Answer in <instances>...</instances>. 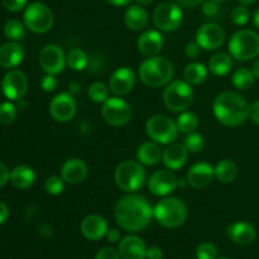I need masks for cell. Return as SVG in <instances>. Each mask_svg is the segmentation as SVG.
<instances>
[{"label":"cell","instance_id":"27","mask_svg":"<svg viewBox=\"0 0 259 259\" xmlns=\"http://www.w3.org/2000/svg\"><path fill=\"white\" fill-rule=\"evenodd\" d=\"M162 154L163 152L161 151V147L156 142H146L142 144L137 152V158L139 162L146 166H153V164L158 163L162 159Z\"/></svg>","mask_w":259,"mask_h":259},{"label":"cell","instance_id":"1","mask_svg":"<svg viewBox=\"0 0 259 259\" xmlns=\"http://www.w3.org/2000/svg\"><path fill=\"white\" fill-rule=\"evenodd\" d=\"M153 217V209L146 197L128 195L121 197L115 206V219L121 229L137 233L146 229Z\"/></svg>","mask_w":259,"mask_h":259},{"label":"cell","instance_id":"35","mask_svg":"<svg viewBox=\"0 0 259 259\" xmlns=\"http://www.w3.org/2000/svg\"><path fill=\"white\" fill-rule=\"evenodd\" d=\"M4 33L7 38H9L13 42H19L25 38V30L22 23L17 19L8 20L4 25Z\"/></svg>","mask_w":259,"mask_h":259},{"label":"cell","instance_id":"32","mask_svg":"<svg viewBox=\"0 0 259 259\" xmlns=\"http://www.w3.org/2000/svg\"><path fill=\"white\" fill-rule=\"evenodd\" d=\"M255 76L253 71L248 70V68H238L234 73H233V85L239 90H248L254 85Z\"/></svg>","mask_w":259,"mask_h":259},{"label":"cell","instance_id":"59","mask_svg":"<svg viewBox=\"0 0 259 259\" xmlns=\"http://www.w3.org/2000/svg\"><path fill=\"white\" fill-rule=\"evenodd\" d=\"M136 2L138 3L139 5H142V7H143V5H149L151 3H153V0H136Z\"/></svg>","mask_w":259,"mask_h":259},{"label":"cell","instance_id":"15","mask_svg":"<svg viewBox=\"0 0 259 259\" xmlns=\"http://www.w3.org/2000/svg\"><path fill=\"white\" fill-rule=\"evenodd\" d=\"M39 65L50 75H57L65 68V53L56 45L46 46L39 53Z\"/></svg>","mask_w":259,"mask_h":259},{"label":"cell","instance_id":"4","mask_svg":"<svg viewBox=\"0 0 259 259\" xmlns=\"http://www.w3.org/2000/svg\"><path fill=\"white\" fill-rule=\"evenodd\" d=\"M153 217L164 228H179L186 222L187 207L177 197H166L161 200L153 209Z\"/></svg>","mask_w":259,"mask_h":259},{"label":"cell","instance_id":"31","mask_svg":"<svg viewBox=\"0 0 259 259\" xmlns=\"http://www.w3.org/2000/svg\"><path fill=\"white\" fill-rule=\"evenodd\" d=\"M238 167L230 159H223L215 167V177L223 184H230L237 179Z\"/></svg>","mask_w":259,"mask_h":259},{"label":"cell","instance_id":"33","mask_svg":"<svg viewBox=\"0 0 259 259\" xmlns=\"http://www.w3.org/2000/svg\"><path fill=\"white\" fill-rule=\"evenodd\" d=\"M176 124L181 133H194L197 129V126H199V118L196 116V114L191 113V111H184V113H181V115L177 118Z\"/></svg>","mask_w":259,"mask_h":259},{"label":"cell","instance_id":"16","mask_svg":"<svg viewBox=\"0 0 259 259\" xmlns=\"http://www.w3.org/2000/svg\"><path fill=\"white\" fill-rule=\"evenodd\" d=\"M225 40V32L220 25L215 23H207L199 28L196 33V42L202 50L214 51L222 47Z\"/></svg>","mask_w":259,"mask_h":259},{"label":"cell","instance_id":"21","mask_svg":"<svg viewBox=\"0 0 259 259\" xmlns=\"http://www.w3.org/2000/svg\"><path fill=\"white\" fill-rule=\"evenodd\" d=\"M119 254L123 259H146V244L137 235H128L120 240Z\"/></svg>","mask_w":259,"mask_h":259},{"label":"cell","instance_id":"61","mask_svg":"<svg viewBox=\"0 0 259 259\" xmlns=\"http://www.w3.org/2000/svg\"><path fill=\"white\" fill-rule=\"evenodd\" d=\"M214 2H224V0H214Z\"/></svg>","mask_w":259,"mask_h":259},{"label":"cell","instance_id":"54","mask_svg":"<svg viewBox=\"0 0 259 259\" xmlns=\"http://www.w3.org/2000/svg\"><path fill=\"white\" fill-rule=\"evenodd\" d=\"M177 4L182 5V7H186V8H191V7H196L199 5L200 3H202L204 0H175Z\"/></svg>","mask_w":259,"mask_h":259},{"label":"cell","instance_id":"45","mask_svg":"<svg viewBox=\"0 0 259 259\" xmlns=\"http://www.w3.org/2000/svg\"><path fill=\"white\" fill-rule=\"evenodd\" d=\"M202 13L209 18H215L219 15V7H218L217 2L210 0V2H205L202 5Z\"/></svg>","mask_w":259,"mask_h":259},{"label":"cell","instance_id":"41","mask_svg":"<svg viewBox=\"0 0 259 259\" xmlns=\"http://www.w3.org/2000/svg\"><path fill=\"white\" fill-rule=\"evenodd\" d=\"M232 20L237 25L247 24L248 20H249V10L244 5L235 7L232 12Z\"/></svg>","mask_w":259,"mask_h":259},{"label":"cell","instance_id":"55","mask_svg":"<svg viewBox=\"0 0 259 259\" xmlns=\"http://www.w3.org/2000/svg\"><path fill=\"white\" fill-rule=\"evenodd\" d=\"M68 90H70L71 95H75V94H78L81 91V85L78 82H71L68 85Z\"/></svg>","mask_w":259,"mask_h":259},{"label":"cell","instance_id":"19","mask_svg":"<svg viewBox=\"0 0 259 259\" xmlns=\"http://www.w3.org/2000/svg\"><path fill=\"white\" fill-rule=\"evenodd\" d=\"M81 233L89 240H99L108 233V223L100 215H89L81 223Z\"/></svg>","mask_w":259,"mask_h":259},{"label":"cell","instance_id":"50","mask_svg":"<svg viewBox=\"0 0 259 259\" xmlns=\"http://www.w3.org/2000/svg\"><path fill=\"white\" fill-rule=\"evenodd\" d=\"M162 257H163V253H162L161 248L151 247L149 249H147V259H162Z\"/></svg>","mask_w":259,"mask_h":259},{"label":"cell","instance_id":"42","mask_svg":"<svg viewBox=\"0 0 259 259\" xmlns=\"http://www.w3.org/2000/svg\"><path fill=\"white\" fill-rule=\"evenodd\" d=\"M105 62H104V58L100 55H93L91 58H89V72L90 73H99L103 71Z\"/></svg>","mask_w":259,"mask_h":259},{"label":"cell","instance_id":"37","mask_svg":"<svg viewBox=\"0 0 259 259\" xmlns=\"http://www.w3.org/2000/svg\"><path fill=\"white\" fill-rule=\"evenodd\" d=\"M184 146L186 147L187 151L192 152V153H197L202 149L204 147V138H202L201 134L197 133H190L187 134V137L184 141Z\"/></svg>","mask_w":259,"mask_h":259},{"label":"cell","instance_id":"38","mask_svg":"<svg viewBox=\"0 0 259 259\" xmlns=\"http://www.w3.org/2000/svg\"><path fill=\"white\" fill-rule=\"evenodd\" d=\"M17 116V108L12 103H2L0 104V124L7 125L14 121Z\"/></svg>","mask_w":259,"mask_h":259},{"label":"cell","instance_id":"47","mask_svg":"<svg viewBox=\"0 0 259 259\" xmlns=\"http://www.w3.org/2000/svg\"><path fill=\"white\" fill-rule=\"evenodd\" d=\"M185 52H186L187 57L190 58H196L199 57L200 52H201V47L197 42H189L185 48Z\"/></svg>","mask_w":259,"mask_h":259},{"label":"cell","instance_id":"9","mask_svg":"<svg viewBox=\"0 0 259 259\" xmlns=\"http://www.w3.org/2000/svg\"><path fill=\"white\" fill-rule=\"evenodd\" d=\"M53 18L52 12L47 5L42 3H32L27 7L24 12V24L30 32L42 33L48 32L53 27Z\"/></svg>","mask_w":259,"mask_h":259},{"label":"cell","instance_id":"40","mask_svg":"<svg viewBox=\"0 0 259 259\" xmlns=\"http://www.w3.org/2000/svg\"><path fill=\"white\" fill-rule=\"evenodd\" d=\"M197 259H218V249L211 243H202L196 249Z\"/></svg>","mask_w":259,"mask_h":259},{"label":"cell","instance_id":"48","mask_svg":"<svg viewBox=\"0 0 259 259\" xmlns=\"http://www.w3.org/2000/svg\"><path fill=\"white\" fill-rule=\"evenodd\" d=\"M249 119L259 125V101H255L249 106Z\"/></svg>","mask_w":259,"mask_h":259},{"label":"cell","instance_id":"20","mask_svg":"<svg viewBox=\"0 0 259 259\" xmlns=\"http://www.w3.org/2000/svg\"><path fill=\"white\" fill-rule=\"evenodd\" d=\"M137 46L142 55L147 57H153L161 52L163 47V37L157 30H147L139 35Z\"/></svg>","mask_w":259,"mask_h":259},{"label":"cell","instance_id":"39","mask_svg":"<svg viewBox=\"0 0 259 259\" xmlns=\"http://www.w3.org/2000/svg\"><path fill=\"white\" fill-rule=\"evenodd\" d=\"M63 181H65V180H63L62 177H58V176L48 177L47 181H46L45 184L46 192L50 195H53V196L60 195L61 192L65 190V184H63Z\"/></svg>","mask_w":259,"mask_h":259},{"label":"cell","instance_id":"7","mask_svg":"<svg viewBox=\"0 0 259 259\" xmlns=\"http://www.w3.org/2000/svg\"><path fill=\"white\" fill-rule=\"evenodd\" d=\"M194 100V93L190 83L182 80H175L168 83L163 93L164 105L171 111H185Z\"/></svg>","mask_w":259,"mask_h":259},{"label":"cell","instance_id":"12","mask_svg":"<svg viewBox=\"0 0 259 259\" xmlns=\"http://www.w3.org/2000/svg\"><path fill=\"white\" fill-rule=\"evenodd\" d=\"M179 187V179L171 169L156 171L148 180V189L154 196H167Z\"/></svg>","mask_w":259,"mask_h":259},{"label":"cell","instance_id":"14","mask_svg":"<svg viewBox=\"0 0 259 259\" xmlns=\"http://www.w3.org/2000/svg\"><path fill=\"white\" fill-rule=\"evenodd\" d=\"M50 114L56 121H70L76 114V101L73 96L67 93L56 95L50 104Z\"/></svg>","mask_w":259,"mask_h":259},{"label":"cell","instance_id":"25","mask_svg":"<svg viewBox=\"0 0 259 259\" xmlns=\"http://www.w3.org/2000/svg\"><path fill=\"white\" fill-rule=\"evenodd\" d=\"M24 57V50L18 42L5 43L0 47V66L4 68H14Z\"/></svg>","mask_w":259,"mask_h":259},{"label":"cell","instance_id":"6","mask_svg":"<svg viewBox=\"0 0 259 259\" xmlns=\"http://www.w3.org/2000/svg\"><path fill=\"white\" fill-rule=\"evenodd\" d=\"M115 182L123 191L136 192L146 182V171L138 162L124 161L116 167Z\"/></svg>","mask_w":259,"mask_h":259},{"label":"cell","instance_id":"30","mask_svg":"<svg viewBox=\"0 0 259 259\" xmlns=\"http://www.w3.org/2000/svg\"><path fill=\"white\" fill-rule=\"evenodd\" d=\"M207 77V68L202 63L192 62L184 70V80L190 85H200Z\"/></svg>","mask_w":259,"mask_h":259},{"label":"cell","instance_id":"62","mask_svg":"<svg viewBox=\"0 0 259 259\" xmlns=\"http://www.w3.org/2000/svg\"><path fill=\"white\" fill-rule=\"evenodd\" d=\"M218 259H228V258H218Z\"/></svg>","mask_w":259,"mask_h":259},{"label":"cell","instance_id":"29","mask_svg":"<svg viewBox=\"0 0 259 259\" xmlns=\"http://www.w3.org/2000/svg\"><path fill=\"white\" fill-rule=\"evenodd\" d=\"M233 61L228 53L218 52L209 60V70L215 76H225L232 70Z\"/></svg>","mask_w":259,"mask_h":259},{"label":"cell","instance_id":"11","mask_svg":"<svg viewBox=\"0 0 259 259\" xmlns=\"http://www.w3.org/2000/svg\"><path fill=\"white\" fill-rule=\"evenodd\" d=\"M153 22L159 30H176L182 23V10L175 3H162L154 10Z\"/></svg>","mask_w":259,"mask_h":259},{"label":"cell","instance_id":"58","mask_svg":"<svg viewBox=\"0 0 259 259\" xmlns=\"http://www.w3.org/2000/svg\"><path fill=\"white\" fill-rule=\"evenodd\" d=\"M253 23H254L255 27L259 29V9L255 10V13L253 14Z\"/></svg>","mask_w":259,"mask_h":259},{"label":"cell","instance_id":"23","mask_svg":"<svg viewBox=\"0 0 259 259\" xmlns=\"http://www.w3.org/2000/svg\"><path fill=\"white\" fill-rule=\"evenodd\" d=\"M189 151L184 144H169L162 154V161L168 169H180L185 166Z\"/></svg>","mask_w":259,"mask_h":259},{"label":"cell","instance_id":"34","mask_svg":"<svg viewBox=\"0 0 259 259\" xmlns=\"http://www.w3.org/2000/svg\"><path fill=\"white\" fill-rule=\"evenodd\" d=\"M66 62L73 71H82L88 67L89 56L80 48H75L67 55Z\"/></svg>","mask_w":259,"mask_h":259},{"label":"cell","instance_id":"28","mask_svg":"<svg viewBox=\"0 0 259 259\" xmlns=\"http://www.w3.org/2000/svg\"><path fill=\"white\" fill-rule=\"evenodd\" d=\"M35 180L34 171L28 166H18L10 172V182L18 190H27Z\"/></svg>","mask_w":259,"mask_h":259},{"label":"cell","instance_id":"56","mask_svg":"<svg viewBox=\"0 0 259 259\" xmlns=\"http://www.w3.org/2000/svg\"><path fill=\"white\" fill-rule=\"evenodd\" d=\"M110 4L116 5V7H123V5H128L132 0H106Z\"/></svg>","mask_w":259,"mask_h":259},{"label":"cell","instance_id":"26","mask_svg":"<svg viewBox=\"0 0 259 259\" xmlns=\"http://www.w3.org/2000/svg\"><path fill=\"white\" fill-rule=\"evenodd\" d=\"M124 20H125L126 27L131 28L132 30H142L146 28L148 23V13L146 12L142 5L136 4L128 7L124 14Z\"/></svg>","mask_w":259,"mask_h":259},{"label":"cell","instance_id":"18","mask_svg":"<svg viewBox=\"0 0 259 259\" xmlns=\"http://www.w3.org/2000/svg\"><path fill=\"white\" fill-rule=\"evenodd\" d=\"M136 83V75L129 67L115 70L109 80V89L116 96H124L131 93Z\"/></svg>","mask_w":259,"mask_h":259},{"label":"cell","instance_id":"49","mask_svg":"<svg viewBox=\"0 0 259 259\" xmlns=\"http://www.w3.org/2000/svg\"><path fill=\"white\" fill-rule=\"evenodd\" d=\"M10 180V172L4 163L0 162V187L4 186Z\"/></svg>","mask_w":259,"mask_h":259},{"label":"cell","instance_id":"36","mask_svg":"<svg viewBox=\"0 0 259 259\" xmlns=\"http://www.w3.org/2000/svg\"><path fill=\"white\" fill-rule=\"evenodd\" d=\"M109 90L110 89L104 82H94L91 83L88 90L89 98L94 103H105L109 99Z\"/></svg>","mask_w":259,"mask_h":259},{"label":"cell","instance_id":"17","mask_svg":"<svg viewBox=\"0 0 259 259\" xmlns=\"http://www.w3.org/2000/svg\"><path fill=\"white\" fill-rule=\"evenodd\" d=\"M215 168L207 162H197L187 172V184L196 190L206 189L212 182Z\"/></svg>","mask_w":259,"mask_h":259},{"label":"cell","instance_id":"43","mask_svg":"<svg viewBox=\"0 0 259 259\" xmlns=\"http://www.w3.org/2000/svg\"><path fill=\"white\" fill-rule=\"evenodd\" d=\"M58 82L56 80L55 75H50L47 73L46 76H43L42 80H40V88L46 91V93H52V91L56 90Z\"/></svg>","mask_w":259,"mask_h":259},{"label":"cell","instance_id":"52","mask_svg":"<svg viewBox=\"0 0 259 259\" xmlns=\"http://www.w3.org/2000/svg\"><path fill=\"white\" fill-rule=\"evenodd\" d=\"M8 217H9V209H8L7 204L0 201V224L7 222Z\"/></svg>","mask_w":259,"mask_h":259},{"label":"cell","instance_id":"53","mask_svg":"<svg viewBox=\"0 0 259 259\" xmlns=\"http://www.w3.org/2000/svg\"><path fill=\"white\" fill-rule=\"evenodd\" d=\"M38 232H39V234L45 238L51 237V235L53 234V229L48 224H40L39 228H38Z\"/></svg>","mask_w":259,"mask_h":259},{"label":"cell","instance_id":"5","mask_svg":"<svg viewBox=\"0 0 259 259\" xmlns=\"http://www.w3.org/2000/svg\"><path fill=\"white\" fill-rule=\"evenodd\" d=\"M229 52L238 61H249L259 56V34L249 29L238 30L229 40Z\"/></svg>","mask_w":259,"mask_h":259},{"label":"cell","instance_id":"46","mask_svg":"<svg viewBox=\"0 0 259 259\" xmlns=\"http://www.w3.org/2000/svg\"><path fill=\"white\" fill-rule=\"evenodd\" d=\"M95 259H120V254L113 248H103L99 250Z\"/></svg>","mask_w":259,"mask_h":259},{"label":"cell","instance_id":"8","mask_svg":"<svg viewBox=\"0 0 259 259\" xmlns=\"http://www.w3.org/2000/svg\"><path fill=\"white\" fill-rule=\"evenodd\" d=\"M149 138L158 144H171L179 137V126L172 119L164 115H153L146 124Z\"/></svg>","mask_w":259,"mask_h":259},{"label":"cell","instance_id":"13","mask_svg":"<svg viewBox=\"0 0 259 259\" xmlns=\"http://www.w3.org/2000/svg\"><path fill=\"white\" fill-rule=\"evenodd\" d=\"M28 89V78L22 71H9L2 81L3 94L9 100H20L25 95Z\"/></svg>","mask_w":259,"mask_h":259},{"label":"cell","instance_id":"22","mask_svg":"<svg viewBox=\"0 0 259 259\" xmlns=\"http://www.w3.org/2000/svg\"><path fill=\"white\" fill-rule=\"evenodd\" d=\"M62 179L67 184H81L88 177V166L80 158H70L62 166Z\"/></svg>","mask_w":259,"mask_h":259},{"label":"cell","instance_id":"3","mask_svg":"<svg viewBox=\"0 0 259 259\" xmlns=\"http://www.w3.org/2000/svg\"><path fill=\"white\" fill-rule=\"evenodd\" d=\"M139 76L147 86L159 88L167 85L174 77V66L167 58L153 56L141 63Z\"/></svg>","mask_w":259,"mask_h":259},{"label":"cell","instance_id":"24","mask_svg":"<svg viewBox=\"0 0 259 259\" xmlns=\"http://www.w3.org/2000/svg\"><path fill=\"white\" fill-rule=\"evenodd\" d=\"M228 235L238 245H249L255 239V229L252 224L244 222L234 223L228 228Z\"/></svg>","mask_w":259,"mask_h":259},{"label":"cell","instance_id":"2","mask_svg":"<svg viewBox=\"0 0 259 259\" xmlns=\"http://www.w3.org/2000/svg\"><path fill=\"white\" fill-rule=\"evenodd\" d=\"M212 109L218 120L227 126H238L249 118V105L245 99L232 91L219 94Z\"/></svg>","mask_w":259,"mask_h":259},{"label":"cell","instance_id":"60","mask_svg":"<svg viewBox=\"0 0 259 259\" xmlns=\"http://www.w3.org/2000/svg\"><path fill=\"white\" fill-rule=\"evenodd\" d=\"M239 3H242L243 5H249V4H253V3H255V0H238Z\"/></svg>","mask_w":259,"mask_h":259},{"label":"cell","instance_id":"57","mask_svg":"<svg viewBox=\"0 0 259 259\" xmlns=\"http://www.w3.org/2000/svg\"><path fill=\"white\" fill-rule=\"evenodd\" d=\"M253 73H254V76H255V78H258L259 80V58L257 61H255L254 62V65H253Z\"/></svg>","mask_w":259,"mask_h":259},{"label":"cell","instance_id":"10","mask_svg":"<svg viewBox=\"0 0 259 259\" xmlns=\"http://www.w3.org/2000/svg\"><path fill=\"white\" fill-rule=\"evenodd\" d=\"M101 115L104 120L113 126L125 125L132 116V109L129 104L123 99L114 96L109 98L105 103H103Z\"/></svg>","mask_w":259,"mask_h":259},{"label":"cell","instance_id":"51","mask_svg":"<svg viewBox=\"0 0 259 259\" xmlns=\"http://www.w3.org/2000/svg\"><path fill=\"white\" fill-rule=\"evenodd\" d=\"M106 239H108V242L110 243L119 242V240H120V233H119V230L116 229L108 230V233H106Z\"/></svg>","mask_w":259,"mask_h":259},{"label":"cell","instance_id":"44","mask_svg":"<svg viewBox=\"0 0 259 259\" xmlns=\"http://www.w3.org/2000/svg\"><path fill=\"white\" fill-rule=\"evenodd\" d=\"M3 7L9 12H19L27 5V0H2Z\"/></svg>","mask_w":259,"mask_h":259}]
</instances>
